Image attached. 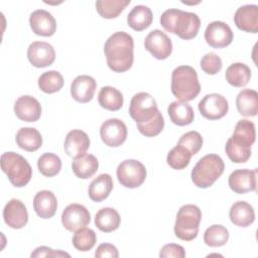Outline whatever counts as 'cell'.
<instances>
[{
    "label": "cell",
    "mask_w": 258,
    "mask_h": 258,
    "mask_svg": "<svg viewBox=\"0 0 258 258\" xmlns=\"http://www.w3.org/2000/svg\"><path fill=\"white\" fill-rule=\"evenodd\" d=\"M129 114L136 122L139 132L146 137L158 135L164 127V119L155 99L148 93L135 94L129 105Z\"/></svg>",
    "instance_id": "cell-1"
},
{
    "label": "cell",
    "mask_w": 258,
    "mask_h": 258,
    "mask_svg": "<svg viewBox=\"0 0 258 258\" xmlns=\"http://www.w3.org/2000/svg\"><path fill=\"white\" fill-rule=\"evenodd\" d=\"M134 41L130 34L124 31L113 33L105 42L104 52L108 67L116 73L128 71L134 60Z\"/></svg>",
    "instance_id": "cell-2"
},
{
    "label": "cell",
    "mask_w": 258,
    "mask_h": 258,
    "mask_svg": "<svg viewBox=\"0 0 258 258\" xmlns=\"http://www.w3.org/2000/svg\"><path fill=\"white\" fill-rule=\"evenodd\" d=\"M162 27L181 39H192L197 36L201 20L194 12L182 11L180 9H167L160 16Z\"/></svg>",
    "instance_id": "cell-3"
},
{
    "label": "cell",
    "mask_w": 258,
    "mask_h": 258,
    "mask_svg": "<svg viewBox=\"0 0 258 258\" xmlns=\"http://www.w3.org/2000/svg\"><path fill=\"white\" fill-rule=\"evenodd\" d=\"M171 92L181 102L194 100L201 92L197 71L189 66L175 68L171 75Z\"/></svg>",
    "instance_id": "cell-4"
},
{
    "label": "cell",
    "mask_w": 258,
    "mask_h": 258,
    "mask_svg": "<svg viewBox=\"0 0 258 258\" xmlns=\"http://www.w3.org/2000/svg\"><path fill=\"white\" fill-rule=\"evenodd\" d=\"M224 168V161L218 154H207L192 168L191 180L198 187L207 188L223 174Z\"/></svg>",
    "instance_id": "cell-5"
},
{
    "label": "cell",
    "mask_w": 258,
    "mask_h": 258,
    "mask_svg": "<svg viewBox=\"0 0 258 258\" xmlns=\"http://www.w3.org/2000/svg\"><path fill=\"white\" fill-rule=\"evenodd\" d=\"M1 169L9 181L16 187L26 185L32 176V169L27 160L18 153L9 151L1 155Z\"/></svg>",
    "instance_id": "cell-6"
},
{
    "label": "cell",
    "mask_w": 258,
    "mask_h": 258,
    "mask_svg": "<svg viewBox=\"0 0 258 258\" xmlns=\"http://www.w3.org/2000/svg\"><path fill=\"white\" fill-rule=\"evenodd\" d=\"M202 220V212L196 205L182 206L177 214L174 224L175 236L183 241L194 240L199 233L200 223Z\"/></svg>",
    "instance_id": "cell-7"
},
{
    "label": "cell",
    "mask_w": 258,
    "mask_h": 258,
    "mask_svg": "<svg viewBox=\"0 0 258 258\" xmlns=\"http://www.w3.org/2000/svg\"><path fill=\"white\" fill-rule=\"evenodd\" d=\"M117 178L119 182L128 188H136L140 186L146 178V168L138 160L126 159L117 167Z\"/></svg>",
    "instance_id": "cell-8"
},
{
    "label": "cell",
    "mask_w": 258,
    "mask_h": 258,
    "mask_svg": "<svg viewBox=\"0 0 258 258\" xmlns=\"http://www.w3.org/2000/svg\"><path fill=\"white\" fill-rule=\"evenodd\" d=\"M199 111L203 117L209 120H218L223 118L229 110L227 99L217 93L206 95L198 105Z\"/></svg>",
    "instance_id": "cell-9"
},
{
    "label": "cell",
    "mask_w": 258,
    "mask_h": 258,
    "mask_svg": "<svg viewBox=\"0 0 258 258\" xmlns=\"http://www.w3.org/2000/svg\"><path fill=\"white\" fill-rule=\"evenodd\" d=\"M100 136L107 146L118 147L127 138V127L122 120L111 118L101 125Z\"/></svg>",
    "instance_id": "cell-10"
},
{
    "label": "cell",
    "mask_w": 258,
    "mask_h": 258,
    "mask_svg": "<svg viewBox=\"0 0 258 258\" xmlns=\"http://www.w3.org/2000/svg\"><path fill=\"white\" fill-rule=\"evenodd\" d=\"M91 222V215L86 207L80 204H71L61 214L62 226L70 232H76Z\"/></svg>",
    "instance_id": "cell-11"
},
{
    "label": "cell",
    "mask_w": 258,
    "mask_h": 258,
    "mask_svg": "<svg viewBox=\"0 0 258 258\" xmlns=\"http://www.w3.org/2000/svg\"><path fill=\"white\" fill-rule=\"evenodd\" d=\"M144 46L156 59H165L172 51L171 39L159 29H154L148 33L144 40Z\"/></svg>",
    "instance_id": "cell-12"
},
{
    "label": "cell",
    "mask_w": 258,
    "mask_h": 258,
    "mask_svg": "<svg viewBox=\"0 0 258 258\" xmlns=\"http://www.w3.org/2000/svg\"><path fill=\"white\" fill-rule=\"evenodd\" d=\"M234 34L230 26L223 21L211 22L205 31L207 43L214 48H223L231 44Z\"/></svg>",
    "instance_id": "cell-13"
},
{
    "label": "cell",
    "mask_w": 258,
    "mask_h": 258,
    "mask_svg": "<svg viewBox=\"0 0 258 258\" xmlns=\"http://www.w3.org/2000/svg\"><path fill=\"white\" fill-rule=\"evenodd\" d=\"M230 188L236 194H246L256 189L257 169H236L228 178Z\"/></svg>",
    "instance_id": "cell-14"
},
{
    "label": "cell",
    "mask_w": 258,
    "mask_h": 258,
    "mask_svg": "<svg viewBox=\"0 0 258 258\" xmlns=\"http://www.w3.org/2000/svg\"><path fill=\"white\" fill-rule=\"evenodd\" d=\"M29 62L35 68H45L55 59V51L51 44L44 41H34L27 48Z\"/></svg>",
    "instance_id": "cell-15"
},
{
    "label": "cell",
    "mask_w": 258,
    "mask_h": 258,
    "mask_svg": "<svg viewBox=\"0 0 258 258\" xmlns=\"http://www.w3.org/2000/svg\"><path fill=\"white\" fill-rule=\"evenodd\" d=\"M3 218L6 225L12 229H21L28 222L25 205L17 199H11L4 207Z\"/></svg>",
    "instance_id": "cell-16"
},
{
    "label": "cell",
    "mask_w": 258,
    "mask_h": 258,
    "mask_svg": "<svg viewBox=\"0 0 258 258\" xmlns=\"http://www.w3.org/2000/svg\"><path fill=\"white\" fill-rule=\"evenodd\" d=\"M14 113L18 119L24 122H35L40 118V103L32 96L19 97L14 104Z\"/></svg>",
    "instance_id": "cell-17"
},
{
    "label": "cell",
    "mask_w": 258,
    "mask_h": 258,
    "mask_svg": "<svg viewBox=\"0 0 258 258\" xmlns=\"http://www.w3.org/2000/svg\"><path fill=\"white\" fill-rule=\"evenodd\" d=\"M29 24L32 31L40 36H51L56 30V21L48 11L37 9L29 16Z\"/></svg>",
    "instance_id": "cell-18"
},
{
    "label": "cell",
    "mask_w": 258,
    "mask_h": 258,
    "mask_svg": "<svg viewBox=\"0 0 258 258\" xmlns=\"http://www.w3.org/2000/svg\"><path fill=\"white\" fill-rule=\"evenodd\" d=\"M234 22L236 26L246 32H258V6L255 4H248L237 9L234 15Z\"/></svg>",
    "instance_id": "cell-19"
},
{
    "label": "cell",
    "mask_w": 258,
    "mask_h": 258,
    "mask_svg": "<svg viewBox=\"0 0 258 258\" xmlns=\"http://www.w3.org/2000/svg\"><path fill=\"white\" fill-rule=\"evenodd\" d=\"M96 81L91 76H78L71 85V95L79 103H88L94 97L96 91Z\"/></svg>",
    "instance_id": "cell-20"
},
{
    "label": "cell",
    "mask_w": 258,
    "mask_h": 258,
    "mask_svg": "<svg viewBox=\"0 0 258 258\" xmlns=\"http://www.w3.org/2000/svg\"><path fill=\"white\" fill-rule=\"evenodd\" d=\"M64 151L71 157H78L89 149L90 138L88 134L82 130L75 129L68 133L64 140Z\"/></svg>",
    "instance_id": "cell-21"
},
{
    "label": "cell",
    "mask_w": 258,
    "mask_h": 258,
    "mask_svg": "<svg viewBox=\"0 0 258 258\" xmlns=\"http://www.w3.org/2000/svg\"><path fill=\"white\" fill-rule=\"evenodd\" d=\"M57 201L54 194L50 190H40L33 199V209L36 215L42 219L52 218L56 212Z\"/></svg>",
    "instance_id": "cell-22"
},
{
    "label": "cell",
    "mask_w": 258,
    "mask_h": 258,
    "mask_svg": "<svg viewBox=\"0 0 258 258\" xmlns=\"http://www.w3.org/2000/svg\"><path fill=\"white\" fill-rule=\"evenodd\" d=\"M229 217L234 225L246 228L254 222L255 212L250 204L247 202L239 201L232 205L229 212Z\"/></svg>",
    "instance_id": "cell-23"
},
{
    "label": "cell",
    "mask_w": 258,
    "mask_h": 258,
    "mask_svg": "<svg viewBox=\"0 0 258 258\" xmlns=\"http://www.w3.org/2000/svg\"><path fill=\"white\" fill-rule=\"evenodd\" d=\"M72 168L77 177L87 179L97 172L99 168V161L93 154L84 153L74 158Z\"/></svg>",
    "instance_id": "cell-24"
},
{
    "label": "cell",
    "mask_w": 258,
    "mask_h": 258,
    "mask_svg": "<svg viewBox=\"0 0 258 258\" xmlns=\"http://www.w3.org/2000/svg\"><path fill=\"white\" fill-rule=\"evenodd\" d=\"M113 180L110 174L102 173L92 180L89 185V198L96 203L102 202L109 197L113 189Z\"/></svg>",
    "instance_id": "cell-25"
},
{
    "label": "cell",
    "mask_w": 258,
    "mask_h": 258,
    "mask_svg": "<svg viewBox=\"0 0 258 258\" xmlns=\"http://www.w3.org/2000/svg\"><path fill=\"white\" fill-rule=\"evenodd\" d=\"M167 113L171 122L178 126L189 125L195 118L191 106L181 101L171 102L167 108Z\"/></svg>",
    "instance_id": "cell-26"
},
{
    "label": "cell",
    "mask_w": 258,
    "mask_h": 258,
    "mask_svg": "<svg viewBox=\"0 0 258 258\" xmlns=\"http://www.w3.org/2000/svg\"><path fill=\"white\" fill-rule=\"evenodd\" d=\"M17 145L28 152L36 151L42 145V137L39 131L32 127L20 128L15 136Z\"/></svg>",
    "instance_id": "cell-27"
},
{
    "label": "cell",
    "mask_w": 258,
    "mask_h": 258,
    "mask_svg": "<svg viewBox=\"0 0 258 258\" xmlns=\"http://www.w3.org/2000/svg\"><path fill=\"white\" fill-rule=\"evenodd\" d=\"M153 20V14L149 7L145 5H136L127 15L128 25L135 31H142L150 26Z\"/></svg>",
    "instance_id": "cell-28"
},
{
    "label": "cell",
    "mask_w": 258,
    "mask_h": 258,
    "mask_svg": "<svg viewBox=\"0 0 258 258\" xmlns=\"http://www.w3.org/2000/svg\"><path fill=\"white\" fill-rule=\"evenodd\" d=\"M238 112L246 117H253L258 112V94L251 89L242 90L236 98Z\"/></svg>",
    "instance_id": "cell-29"
},
{
    "label": "cell",
    "mask_w": 258,
    "mask_h": 258,
    "mask_svg": "<svg viewBox=\"0 0 258 258\" xmlns=\"http://www.w3.org/2000/svg\"><path fill=\"white\" fill-rule=\"evenodd\" d=\"M121 218L119 213L113 208H102L95 216L96 227L105 233H110L117 230L120 226Z\"/></svg>",
    "instance_id": "cell-30"
},
{
    "label": "cell",
    "mask_w": 258,
    "mask_h": 258,
    "mask_svg": "<svg viewBox=\"0 0 258 258\" xmlns=\"http://www.w3.org/2000/svg\"><path fill=\"white\" fill-rule=\"evenodd\" d=\"M225 77L231 86L242 88L249 83L251 78V70L243 62H234L226 70Z\"/></svg>",
    "instance_id": "cell-31"
},
{
    "label": "cell",
    "mask_w": 258,
    "mask_h": 258,
    "mask_svg": "<svg viewBox=\"0 0 258 258\" xmlns=\"http://www.w3.org/2000/svg\"><path fill=\"white\" fill-rule=\"evenodd\" d=\"M98 101L102 108L109 111H118L123 106V95L114 87L105 86L98 94Z\"/></svg>",
    "instance_id": "cell-32"
},
{
    "label": "cell",
    "mask_w": 258,
    "mask_h": 258,
    "mask_svg": "<svg viewBox=\"0 0 258 258\" xmlns=\"http://www.w3.org/2000/svg\"><path fill=\"white\" fill-rule=\"evenodd\" d=\"M129 4L130 0H99L96 2V9L103 18L112 19L118 17Z\"/></svg>",
    "instance_id": "cell-33"
},
{
    "label": "cell",
    "mask_w": 258,
    "mask_h": 258,
    "mask_svg": "<svg viewBox=\"0 0 258 258\" xmlns=\"http://www.w3.org/2000/svg\"><path fill=\"white\" fill-rule=\"evenodd\" d=\"M255 137L256 132L253 122L246 119L238 121L232 135V138L234 140L251 147V145L255 142Z\"/></svg>",
    "instance_id": "cell-34"
},
{
    "label": "cell",
    "mask_w": 258,
    "mask_h": 258,
    "mask_svg": "<svg viewBox=\"0 0 258 258\" xmlns=\"http://www.w3.org/2000/svg\"><path fill=\"white\" fill-rule=\"evenodd\" d=\"M37 167L39 172L46 176L51 177L56 175L61 169L60 158L51 152L43 153L37 160Z\"/></svg>",
    "instance_id": "cell-35"
},
{
    "label": "cell",
    "mask_w": 258,
    "mask_h": 258,
    "mask_svg": "<svg viewBox=\"0 0 258 258\" xmlns=\"http://www.w3.org/2000/svg\"><path fill=\"white\" fill-rule=\"evenodd\" d=\"M62 86L63 78L57 71L45 72L38 78V87L42 92L46 94L58 92Z\"/></svg>",
    "instance_id": "cell-36"
},
{
    "label": "cell",
    "mask_w": 258,
    "mask_h": 258,
    "mask_svg": "<svg viewBox=\"0 0 258 258\" xmlns=\"http://www.w3.org/2000/svg\"><path fill=\"white\" fill-rule=\"evenodd\" d=\"M225 149L230 160L235 163H244L251 156V147L234 140L232 137L228 139Z\"/></svg>",
    "instance_id": "cell-37"
},
{
    "label": "cell",
    "mask_w": 258,
    "mask_h": 258,
    "mask_svg": "<svg viewBox=\"0 0 258 258\" xmlns=\"http://www.w3.org/2000/svg\"><path fill=\"white\" fill-rule=\"evenodd\" d=\"M229 231L222 225L210 226L204 234V242L210 247H221L228 242Z\"/></svg>",
    "instance_id": "cell-38"
},
{
    "label": "cell",
    "mask_w": 258,
    "mask_h": 258,
    "mask_svg": "<svg viewBox=\"0 0 258 258\" xmlns=\"http://www.w3.org/2000/svg\"><path fill=\"white\" fill-rule=\"evenodd\" d=\"M97 241L96 233L90 228H81L75 232L73 236V245L74 247L82 252L91 250Z\"/></svg>",
    "instance_id": "cell-39"
},
{
    "label": "cell",
    "mask_w": 258,
    "mask_h": 258,
    "mask_svg": "<svg viewBox=\"0 0 258 258\" xmlns=\"http://www.w3.org/2000/svg\"><path fill=\"white\" fill-rule=\"evenodd\" d=\"M191 156L192 155L185 147L177 144L168 152L166 161L171 168L180 170L188 165Z\"/></svg>",
    "instance_id": "cell-40"
},
{
    "label": "cell",
    "mask_w": 258,
    "mask_h": 258,
    "mask_svg": "<svg viewBox=\"0 0 258 258\" xmlns=\"http://www.w3.org/2000/svg\"><path fill=\"white\" fill-rule=\"evenodd\" d=\"M203 137L197 131H188L181 135L177 144L185 147L191 155L197 154L203 146Z\"/></svg>",
    "instance_id": "cell-41"
},
{
    "label": "cell",
    "mask_w": 258,
    "mask_h": 258,
    "mask_svg": "<svg viewBox=\"0 0 258 258\" xmlns=\"http://www.w3.org/2000/svg\"><path fill=\"white\" fill-rule=\"evenodd\" d=\"M221 57L215 52L206 53L201 59V68L208 75H216L222 70Z\"/></svg>",
    "instance_id": "cell-42"
},
{
    "label": "cell",
    "mask_w": 258,
    "mask_h": 258,
    "mask_svg": "<svg viewBox=\"0 0 258 258\" xmlns=\"http://www.w3.org/2000/svg\"><path fill=\"white\" fill-rule=\"evenodd\" d=\"M160 258H183L185 257V251L182 246L177 244H166L164 245L159 252Z\"/></svg>",
    "instance_id": "cell-43"
},
{
    "label": "cell",
    "mask_w": 258,
    "mask_h": 258,
    "mask_svg": "<svg viewBox=\"0 0 258 258\" xmlns=\"http://www.w3.org/2000/svg\"><path fill=\"white\" fill-rule=\"evenodd\" d=\"M31 257H70V254L60 250H53L46 246L37 247L30 255Z\"/></svg>",
    "instance_id": "cell-44"
},
{
    "label": "cell",
    "mask_w": 258,
    "mask_h": 258,
    "mask_svg": "<svg viewBox=\"0 0 258 258\" xmlns=\"http://www.w3.org/2000/svg\"><path fill=\"white\" fill-rule=\"evenodd\" d=\"M95 257L96 258H118L119 253L117 248L110 243H103L98 246L96 252H95Z\"/></svg>",
    "instance_id": "cell-45"
}]
</instances>
